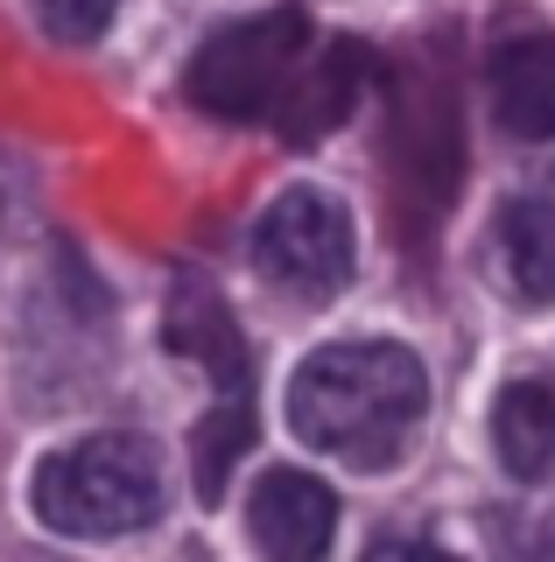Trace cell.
<instances>
[{
    "mask_svg": "<svg viewBox=\"0 0 555 562\" xmlns=\"http://www.w3.org/2000/svg\"><path fill=\"white\" fill-rule=\"evenodd\" d=\"M422 408H429L422 359L387 338L324 345L288 380V429L352 471H387L408 450Z\"/></svg>",
    "mask_w": 555,
    "mask_h": 562,
    "instance_id": "obj_1",
    "label": "cell"
},
{
    "mask_svg": "<svg viewBox=\"0 0 555 562\" xmlns=\"http://www.w3.org/2000/svg\"><path fill=\"white\" fill-rule=\"evenodd\" d=\"M162 450L148 436L106 429L57 450L36 471V520L78 541H113L162 514Z\"/></svg>",
    "mask_w": 555,
    "mask_h": 562,
    "instance_id": "obj_2",
    "label": "cell"
},
{
    "mask_svg": "<svg viewBox=\"0 0 555 562\" xmlns=\"http://www.w3.org/2000/svg\"><path fill=\"white\" fill-rule=\"evenodd\" d=\"M303 43H309L303 8L247 14V22L204 35V49L183 70V92H190V105H204L218 120H260V113H274L288 70L303 64Z\"/></svg>",
    "mask_w": 555,
    "mask_h": 562,
    "instance_id": "obj_3",
    "label": "cell"
},
{
    "mask_svg": "<svg viewBox=\"0 0 555 562\" xmlns=\"http://www.w3.org/2000/svg\"><path fill=\"white\" fill-rule=\"evenodd\" d=\"M253 268L296 303H331L352 281V211L331 190H282L253 225Z\"/></svg>",
    "mask_w": 555,
    "mask_h": 562,
    "instance_id": "obj_4",
    "label": "cell"
},
{
    "mask_svg": "<svg viewBox=\"0 0 555 562\" xmlns=\"http://www.w3.org/2000/svg\"><path fill=\"white\" fill-rule=\"evenodd\" d=\"M457 176H464V140H457V120H450V99L408 92V105L394 113V198H401V211L437 225Z\"/></svg>",
    "mask_w": 555,
    "mask_h": 562,
    "instance_id": "obj_5",
    "label": "cell"
},
{
    "mask_svg": "<svg viewBox=\"0 0 555 562\" xmlns=\"http://www.w3.org/2000/svg\"><path fill=\"white\" fill-rule=\"evenodd\" d=\"M247 535L268 562H324L338 535V492L309 471H268L247 499Z\"/></svg>",
    "mask_w": 555,
    "mask_h": 562,
    "instance_id": "obj_6",
    "label": "cell"
},
{
    "mask_svg": "<svg viewBox=\"0 0 555 562\" xmlns=\"http://www.w3.org/2000/svg\"><path fill=\"white\" fill-rule=\"evenodd\" d=\"M162 338L169 351L197 359L212 373L218 401H253V366H247V338H239L233 310L218 303V289L204 274H177L169 289V316H162Z\"/></svg>",
    "mask_w": 555,
    "mask_h": 562,
    "instance_id": "obj_7",
    "label": "cell"
},
{
    "mask_svg": "<svg viewBox=\"0 0 555 562\" xmlns=\"http://www.w3.org/2000/svg\"><path fill=\"white\" fill-rule=\"evenodd\" d=\"M366 78H373L366 43H331V49H317L309 64H296L288 85H282V99H274V127H282V140H296V148L324 140L359 105Z\"/></svg>",
    "mask_w": 555,
    "mask_h": 562,
    "instance_id": "obj_8",
    "label": "cell"
},
{
    "mask_svg": "<svg viewBox=\"0 0 555 562\" xmlns=\"http://www.w3.org/2000/svg\"><path fill=\"white\" fill-rule=\"evenodd\" d=\"M485 92H492V113L507 134L555 140V35L548 29L499 35L485 57Z\"/></svg>",
    "mask_w": 555,
    "mask_h": 562,
    "instance_id": "obj_9",
    "label": "cell"
},
{
    "mask_svg": "<svg viewBox=\"0 0 555 562\" xmlns=\"http://www.w3.org/2000/svg\"><path fill=\"white\" fill-rule=\"evenodd\" d=\"M492 450H499V464H507L520 485L548 479V464H555V394L542 380L499 386V401H492Z\"/></svg>",
    "mask_w": 555,
    "mask_h": 562,
    "instance_id": "obj_10",
    "label": "cell"
},
{
    "mask_svg": "<svg viewBox=\"0 0 555 562\" xmlns=\"http://www.w3.org/2000/svg\"><path fill=\"white\" fill-rule=\"evenodd\" d=\"M492 246H499V268H507L520 303H555V204L542 198L499 204Z\"/></svg>",
    "mask_w": 555,
    "mask_h": 562,
    "instance_id": "obj_11",
    "label": "cell"
},
{
    "mask_svg": "<svg viewBox=\"0 0 555 562\" xmlns=\"http://www.w3.org/2000/svg\"><path fill=\"white\" fill-rule=\"evenodd\" d=\"M253 443V401H212V415L197 422V443H190V464H197V499L218 506L225 479H233V457Z\"/></svg>",
    "mask_w": 555,
    "mask_h": 562,
    "instance_id": "obj_12",
    "label": "cell"
},
{
    "mask_svg": "<svg viewBox=\"0 0 555 562\" xmlns=\"http://www.w3.org/2000/svg\"><path fill=\"white\" fill-rule=\"evenodd\" d=\"M113 8H120V0H36L43 29L64 35V43H92V35H106Z\"/></svg>",
    "mask_w": 555,
    "mask_h": 562,
    "instance_id": "obj_13",
    "label": "cell"
},
{
    "mask_svg": "<svg viewBox=\"0 0 555 562\" xmlns=\"http://www.w3.org/2000/svg\"><path fill=\"white\" fill-rule=\"evenodd\" d=\"M366 562H457V555L437 549V541H415V535H387L366 549Z\"/></svg>",
    "mask_w": 555,
    "mask_h": 562,
    "instance_id": "obj_14",
    "label": "cell"
}]
</instances>
